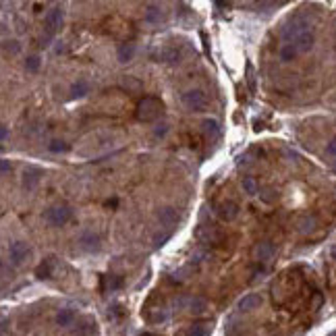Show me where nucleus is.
Listing matches in <instances>:
<instances>
[{
  "label": "nucleus",
  "mask_w": 336,
  "mask_h": 336,
  "mask_svg": "<svg viewBox=\"0 0 336 336\" xmlns=\"http://www.w3.org/2000/svg\"><path fill=\"white\" fill-rule=\"evenodd\" d=\"M164 112V102L158 96H145L139 100L137 110H135V119L139 123H152L156 119H160Z\"/></svg>",
  "instance_id": "nucleus-1"
},
{
  "label": "nucleus",
  "mask_w": 336,
  "mask_h": 336,
  "mask_svg": "<svg viewBox=\"0 0 336 336\" xmlns=\"http://www.w3.org/2000/svg\"><path fill=\"white\" fill-rule=\"evenodd\" d=\"M181 100H183L185 108H189L191 112H201V110H206L208 104H210L208 94L204 90H189V92L183 94Z\"/></svg>",
  "instance_id": "nucleus-2"
},
{
  "label": "nucleus",
  "mask_w": 336,
  "mask_h": 336,
  "mask_svg": "<svg viewBox=\"0 0 336 336\" xmlns=\"http://www.w3.org/2000/svg\"><path fill=\"white\" fill-rule=\"evenodd\" d=\"M305 31H309V21L305 19V17H301V15H297V17H293V19L284 25V29H282V40L284 42H293V40H297L301 33H305Z\"/></svg>",
  "instance_id": "nucleus-3"
},
{
  "label": "nucleus",
  "mask_w": 336,
  "mask_h": 336,
  "mask_svg": "<svg viewBox=\"0 0 336 336\" xmlns=\"http://www.w3.org/2000/svg\"><path fill=\"white\" fill-rule=\"evenodd\" d=\"M44 218H46V222L52 226H64L73 218V208L71 206H54L44 214Z\"/></svg>",
  "instance_id": "nucleus-4"
},
{
  "label": "nucleus",
  "mask_w": 336,
  "mask_h": 336,
  "mask_svg": "<svg viewBox=\"0 0 336 336\" xmlns=\"http://www.w3.org/2000/svg\"><path fill=\"white\" fill-rule=\"evenodd\" d=\"M177 307H185L191 313H204L208 309V301L204 297H181L175 301Z\"/></svg>",
  "instance_id": "nucleus-5"
},
{
  "label": "nucleus",
  "mask_w": 336,
  "mask_h": 336,
  "mask_svg": "<svg viewBox=\"0 0 336 336\" xmlns=\"http://www.w3.org/2000/svg\"><path fill=\"white\" fill-rule=\"evenodd\" d=\"M62 21H64V11L60 7L50 9L48 15H46V31H48V36H54V33L62 27Z\"/></svg>",
  "instance_id": "nucleus-6"
},
{
  "label": "nucleus",
  "mask_w": 336,
  "mask_h": 336,
  "mask_svg": "<svg viewBox=\"0 0 336 336\" xmlns=\"http://www.w3.org/2000/svg\"><path fill=\"white\" fill-rule=\"evenodd\" d=\"M79 245H81L83 251H88V254H96V251H100V247H102V239H100L98 232L86 230V232H81Z\"/></svg>",
  "instance_id": "nucleus-7"
},
{
  "label": "nucleus",
  "mask_w": 336,
  "mask_h": 336,
  "mask_svg": "<svg viewBox=\"0 0 336 336\" xmlns=\"http://www.w3.org/2000/svg\"><path fill=\"white\" fill-rule=\"evenodd\" d=\"M274 243L272 241H260L256 247H254V251H251V256H254V260H258V262H262V264H268L272 258H274Z\"/></svg>",
  "instance_id": "nucleus-8"
},
{
  "label": "nucleus",
  "mask_w": 336,
  "mask_h": 336,
  "mask_svg": "<svg viewBox=\"0 0 336 336\" xmlns=\"http://www.w3.org/2000/svg\"><path fill=\"white\" fill-rule=\"evenodd\" d=\"M27 256H29V245H27L25 241H15V243H11V247H9V258H11V262H13L15 266L23 264V262L27 260Z\"/></svg>",
  "instance_id": "nucleus-9"
},
{
  "label": "nucleus",
  "mask_w": 336,
  "mask_h": 336,
  "mask_svg": "<svg viewBox=\"0 0 336 336\" xmlns=\"http://www.w3.org/2000/svg\"><path fill=\"white\" fill-rule=\"evenodd\" d=\"M158 220H160V224H162L164 228L173 230V228L181 222V216H179V212H177L175 208L166 206V208H160V212H158Z\"/></svg>",
  "instance_id": "nucleus-10"
},
{
  "label": "nucleus",
  "mask_w": 336,
  "mask_h": 336,
  "mask_svg": "<svg viewBox=\"0 0 336 336\" xmlns=\"http://www.w3.org/2000/svg\"><path fill=\"white\" fill-rule=\"evenodd\" d=\"M216 214L220 216V220L224 222H232L234 218L239 216V206L234 201H222V204L216 206Z\"/></svg>",
  "instance_id": "nucleus-11"
},
{
  "label": "nucleus",
  "mask_w": 336,
  "mask_h": 336,
  "mask_svg": "<svg viewBox=\"0 0 336 336\" xmlns=\"http://www.w3.org/2000/svg\"><path fill=\"white\" fill-rule=\"evenodd\" d=\"M315 44V36H313V31H305V33H301V36L297 40H293V48L297 50V54H305L309 52V50L313 48Z\"/></svg>",
  "instance_id": "nucleus-12"
},
{
  "label": "nucleus",
  "mask_w": 336,
  "mask_h": 336,
  "mask_svg": "<svg viewBox=\"0 0 336 336\" xmlns=\"http://www.w3.org/2000/svg\"><path fill=\"white\" fill-rule=\"evenodd\" d=\"M143 21L149 25H160L164 21V9L160 5H147L143 13Z\"/></svg>",
  "instance_id": "nucleus-13"
},
{
  "label": "nucleus",
  "mask_w": 336,
  "mask_h": 336,
  "mask_svg": "<svg viewBox=\"0 0 336 336\" xmlns=\"http://www.w3.org/2000/svg\"><path fill=\"white\" fill-rule=\"evenodd\" d=\"M152 58H154L156 62H179V60H181V52H179L177 48L168 46V48L158 50V52H152Z\"/></svg>",
  "instance_id": "nucleus-14"
},
{
  "label": "nucleus",
  "mask_w": 336,
  "mask_h": 336,
  "mask_svg": "<svg viewBox=\"0 0 336 336\" xmlns=\"http://www.w3.org/2000/svg\"><path fill=\"white\" fill-rule=\"evenodd\" d=\"M201 133H204V137L208 141H216L218 137H220V123H218L216 119H206L204 123H201Z\"/></svg>",
  "instance_id": "nucleus-15"
},
{
  "label": "nucleus",
  "mask_w": 336,
  "mask_h": 336,
  "mask_svg": "<svg viewBox=\"0 0 336 336\" xmlns=\"http://www.w3.org/2000/svg\"><path fill=\"white\" fill-rule=\"evenodd\" d=\"M54 266H56V258H46L38 268H36V276L40 280H48L52 278V272H54Z\"/></svg>",
  "instance_id": "nucleus-16"
},
{
  "label": "nucleus",
  "mask_w": 336,
  "mask_h": 336,
  "mask_svg": "<svg viewBox=\"0 0 336 336\" xmlns=\"http://www.w3.org/2000/svg\"><path fill=\"white\" fill-rule=\"evenodd\" d=\"M262 297L260 295H256V293H251V295H245L241 301H239V311H254V309H258L260 305H262Z\"/></svg>",
  "instance_id": "nucleus-17"
},
{
  "label": "nucleus",
  "mask_w": 336,
  "mask_h": 336,
  "mask_svg": "<svg viewBox=\"0 0 336 336\" xmlns=\"http://www.w3.org/2000/svg\"><path fill=\"white\" fill-rule=\"evenodd\" d=\"M40 177H42V171H38V168H27V171L23 173V187L33 189L40 183Z\"/></svg>",
  "instance_id": "nucleus-18"
},
{
  "label": "nucleus",
  "mask_w": 336,
  "mask_h": 336,
  "mask_svg": "<svg viewBox=\"0 0 336 336\" xmlns=\"http://www.w3.org/2000/svg\"><path fill=\"white\" fill-rule=\"evenodd\" d=\"M210 332H212V322L201 320V322H195V324L187 330V336H208Z\"/></svg>",
  "instance_id": "nucleus-19"
},
{
  "label": "nucleus",
  "mask_w": 336,
  "mask_h": 336,
  "mask_svg": "<svg viewBox=\"0 0 336 336\" xmlns=\"http://www.w3.org/2000/svg\"><path fill=\"white\" fill-rule=\"evenodd\" d=\"M133 54H135V46H133L131 42H125L119 46V50H116V56H119V62H129L133 60Z\"/></svg>",
  "instance_id": "nucleus-20"
},
{
  "label": "nucleus",
  "mask_w": 336,
  "mask_h": 336,
  "mask_svg": "<svg viewBox=\"0 0 336 336\" xmlns=\"http://www.w3.org/2000/svg\"><path fill=\"white\" fill-rule=\"evenodd\" d=\"M121 88L127 90V92H141V90H143V83H141L137 77L127 75V77L121 79Z\"/></svg>",
  "instance_id": "nucleus-21"
},
{
  "label": "nucleus",
  "mask_w": 336,
  "mask_h": 336,
  "mask_svg": "<svg viewBox=\"0 0 336 336\" xmlns=\"http://www.w3.org/2000/svg\"><path fill=\"white\" fill-rule=\"evenodd\" d=\"M90 94V83L88 81H77V83H73L71 86V98L73 100H79V98H86Z\"/></svg>",
  "instance_id": "nucleus-22"
},
{
  "label": "nucleus",
  "mask_w": 336,
  "mask_h": 336,
  "mask_svg": "<svg viewBox=\"0 0 336 336\" xmlns=\"http://www.w3.org/2000/svg\"><path fill=\"white\" fill-rule=\"evenodd\" d=\"M125 284L123 276H104L102 278V289L104 291H116V289H121Z\"/></svg>",
  "instance_id": "nucleus-23"
},
{
  "label": "nucleus",
  "mask_w": 336,
  "mask_h": 336,
  "mask_svg": "<svg viewBox=\"0 0 336 336\" xmlns=\"http://www.w3.org/2000/svg\"><path fill=\"white\" fill-rule=\"evenodd\" d=\"M147 322H152V324H158V322H164L166 317H168V311L164 307H156V309H147Z\"/></svg>",
  "instance_id": "nucleus-24"
},
{
  "label": "nucleus",
  "mask_w": 336,
  "mask_h": 336,
  "mask_svg": "<svg viewBox=\"0 0 336 336\" xmlns=\"http://www.w3.org/2000/svg\"><path fill=\"white\" fill-rule=\"evenodd\" d=\"M75 322V311L73 309H60L56 315V324L58 326H71Z\"/></svg>",
  "instance_id": "nucleus-25"
},
{
  "label": "nucleus",
  "mask_w": 336,
  "mask_h": 336,
  "mask_svg": "<svg viewBox=\"0 0 336 336\" xmlns=\"http://www.w3.org/2000/svg\"><path fill=\"white\" fill-rule=\"evenodd\" d=\"M299 54H297V50L293 48V44H284L282 48H280V60L282 62H291V60H295Z\"/></svg>",
  "instance_id": "nucleus-26"
},
{
  "label": "nucleus",
  "mask_w": 336,
  "mask_h": 336,
  "mask_svg": "<svg viewBox=\"0 0 336 336\" xmlns=\"http://www.w3.org/2000/svg\"><path fill=\"white\" fill-rule=\"evenodd\" d=\"M243 189H245L249 195H258L260 185H258V181H256L254 177H243Z\"/></svg>",
  "instance_id": "nucleus-27"
},
{
  "label": "nucleus",
  "mask_w": 336,
  "mask_h": 336,
  "mask_svg": "<svg viewBox=\"0 0 336 336\" xmlns=\"http://www.w3.org/2000/svg\"><path fill=\"white\" fill-rule=\"evenodd\" d=\"M48 149L52 154H62V152H69L71 149V145L66 143V141H60V139H54V141H50V145H48Z\"/></svg>",
  "instance_id": "nucleus-28"
},
{
  "label": "nucleus",
  "mask_w": 336,
  "mask_h": 336,
  "mask_svg": "<svg viewBox=\"0 0 336 336\" xmlns=\"http://www.w3.org/2000/svg\"><path fill=\"white\" fill-rule=\"evenodd\" d=\"M94 330H96V324H92L90 320H86L83 324H79L75 328V336H88V334H94Z\"/></svg>",
  "instance_id": "nucleus-29"
},
{
  "label": "nucleus",
  "mask_w": 336,
  "mask_h": 336,
  "mask_svg": "<svg viewBox=\"0 0 336 336\" xmlns=\"http://www.w3.org/2000/svg\"><path fill=\"white\" fill-rule=\"evenodd\" d=\"M25 69H27L29 73H36V71L40 69V56H27V60H25Z\"/></svg>",
  "instance_id": "nucleus-30"
},
{
  "label": "nucleus",
  "mask_w": 336,
  "mask_h": 336,
  "mask_svg": "<svg viewBox=\"0 0 336 336\" xmlns=\"http://www.w3.org/2000/svg\"><path fill=\"white\" fill-rule=\"evenodd\" d=\"M5 50L9 54H17L21 50V46H19V42H15V40H11V42H5Z\"/></svg>",
  "instance_id": "nucleus-31"
},
{
  "label": "nucleus",
  "mask_w": 336,
  "mask_h": 336,
  "mask_svg": "<svg viewBox=\"0 0 336 336\" xmlns=\"http://www.w3.org/2000/svg\"><path fill=\"white\" fill-rule=\"evenodd\" d=\"M247 83H249L251 92H254L256 90V77H254V66L251 64H247Z\"/></svg>",
  "instance_id": "nucleus-32"
},
{
  "label": "nucleus",
  "mask_w": 336,
  "mask_h": 336,
  "mask_svg": "<svg viewBox=\"0 0 336 336\" xmlns=\"http://www.w3.org/2000/svg\"><path fill=\"white\" fill-rule=\"evenodd\" d=\"M326 156H328L330 160H334V156H336V143H334V139L328 141V145H326Z\"/></svg>",
  "instance_id": "nucleus-33"
},
{
  "label": "nucleus",
  "mask_w": 336,
  "mask_h": 336,
  "mask_svg": "<svg viewBox=\"0 0 336 336\" xmlns=\"http://www.w3.org/2000/svg\"><path fill=\"white\" fill-rule=\"evenodd\" d=\"M168 237H171V232H164V234H158V237L154 239V241H156L154 245H156V247H162V245H164V243L168 241Z\"/></svg>",
  "instance_id": "nucleus-34"
},
{
  "label": "nucleus",
  "mask_w": 336,
  "mask_h": 336,
  "mask_svg": "<svg viewBox=\"0 0 336 336\" xmlns=\"http://www.w3.org/2000/svg\"><path fill=\"white\" fill-rule=\"evenodd\" d=\"M11 162L9 160H0V175H5V173H11Z\"/></svg>",
  "instance_id": "nucleus-35"
},
{
  "label": "nucleus",
  "mask_w": 336,
  "mask_h": 336,
  "mask_svg": "<svg viewBox=\"0 0 336 336\" xmlns=\"http://www.w3.org/2000/svg\"><path fill=\"white\" fill-rule=\"evenodd\" d=\"M303 226H301V230H307V228H313V224H315V218L311 216V218H305L303 222H301Z\"/></svg>",
  "instance_id": "nucleus-36"
},
{
  "label": "nucleus",
  "mask_w": 336,
  "mask_h": 336,
  "mask_svg": "<svg viewBox=\"0 0 336 336\" xmlns=\"http://www.w3.org/2000/svg\"><path fill=\"white\" fill-rule=\"evenodd\" d=\"M272 193V189H264V191H258V195L264 199V201H272V197L274 195H270Z\"/></svg>",
  "instance_id": "nucleus-37"
},
{
  "label": "nucleus",
  "mask_w": 336,
  "mask_h": 336,
  "mask_svg": "<svg viewBox=\"0 0 336 336\" xmlns=\"http://www.w3.org/2000/svg\"><path fill=\"white\" fill-rule=\"evenodd\" d=\"M110 313H112L114 317H121V315H125V309H123L121 305H112V309H110Z\"/></svg>",
  "instance_id": "nucleus-38"
},
{
  "label": "nucleus",
  "mask_w": 336,
  "mask_h": 336,
  "mask_svg": "<svg viewBox=\"0 0 336 336\" xmlns=\"http://www.w3.org/2000/svg\"><path fill=\"white\" fill-rule=\"evenodd\" d=\"M7 135H9V129H7L5 125H0V141L7 139Z\"/></svg>",
  "instance_id": "nucleus-39"
},
{
  "label": "nucleus",
  "mask_w": 336,
  "mask_h": 336,
  "mask_svg": "<svg viewBox=\"0 0 336 336\" xmlns=\"http://www.w3.org/2000/svg\"><path fill=\"white\" fill-rule=\"evenodd\" d=\"M164 133H166V125H162V129H156V137L164 135Z\"/></svg>",
  "instance_id": "nucleus-40"
},
{
  "label": "nucleus",
  "mask_w": 336,
  "mask_h": 336,
  "mask_svg": "<svg viewBox=\"0 0 336 336\" xmlns=\"http://www.w3.org/2000/svg\"><path fill=\"white\" fill-rule=\"evenodd\" d=\"M116 204H119L116 199H108V201H106V206H108V208H116Z\"/></svg>",
  "instance_id": "nucleus-41"
},
{
  "label": "nucleus",
  "mask_w": 336,
  "mask_h": 336,
  "mask_svg": "<svg viewBox=\"0 0 336 336\" xmlns=\"http://www.w3.org/2000/svg\"><path fill=\"white\" fill-rule=\"evenodd\" d=\"M139 336H154V334H149V332H143V334H139Z\"/></svg>",
  "instance_id": "nucleus-42"
},
{
  "label": "nucleus",
  "mask_w": 336,
  "mask_h": 336,
  "mask_svg": "<svg viewBox=\"0 0 336 336\" xmlns=\"http://www.w3.org/2000/svg\"><path fill=\"white\" fill-rule=\"evenodd\" d=\"M0 149H3V147H0Z\"/></svg>",
  "instance_id": "nucleus-43"
}]
</instances>
